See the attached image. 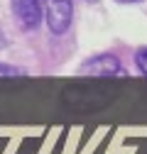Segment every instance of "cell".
I'll use <instances>...</instances> for the list:
<instances>
[{
  "label": "cell",
  "instance_id": "cell-2",
  "mask_svg": "<svg viewBox=\"0 0 147 154\" xmlns=\"http://www.w3.org/2000/svg\"><path fill=\"white\" fill-rule=\"evenodd\" d=\"M86 76H98V79H113V76H125V69L120 64L118 56L113 54H96L88 61H83V66L79 69Z\"/></svg>",
  "mask_w": 147,
  "mask_h": 154
},
{
  "label": "cell",
  "instance_id": "cell-7",
  "mask_svg": "<svg viewBox=\"0 0 147 154\" xmlns=\"http://www.w3.org/2000/svg\"><path fill=\"white\" fill-rule=\"evenodd\" d=\"M118 3H140V0H118Z\"/></svg>",
  "mask_w": 147,
  "mask_h": 154
},
{
  "label": "cell",
  "instance_id": "cell-4",
  "mask_svg": "<svg viewBox=\"0 0 147 154\" xmlns=\"http://www.w3.org/2000/svg\"><path fill=\"white\" fill-rule=\"evenodd\" d=\"M25 69H17L12 64H3L0 61V79H17V76H25Z\"/></svg>",
  "mask_w": 147,
  "mask_h": 154
},
{
  "label": "cell",
  "instance_id": "cell-6",
  "mask_svg": "<svg viewBox=\"0 0 147 154\" xmlns=\"http://www.w3.org/2000/svg\"><path fill=\"white\" fill-rule=\"evenodd\" d=\"M8 47V37L3 34V29H0V49H5Z\"/></svg>",
  "mask_w": 147,
  "mask_h": 154
},
{
  "label": "cell",
  "instance_id": "cell-8",
  "mask_svg": "<svg viewBox=\"0 0 147 154\" xmlns=\"http://www.w3.org/2000/svg\"><path fill=\"white\" fill-rule=\"evenodd\" d=\"M86 3H98V0H86Z\"/></svg>",
  "mask_w": 147,
  "mask_h": 154
},
{
  "label": "cell",
  "instance_id": "cell-3",
  "mask_svg": "<svg viewBox=\"0 0 147 154\" xmlns=\"http://www.w3.org/2000/svg\"><path fill=\"white\" fill-rule=\"evenodd\" d=\"M12 15L22 29H37L42 22L39 0H12Z\"/></svg>",
  "mask_w": 147,
  "mask_h": 154
},
{
  "label": "cell",
  "instance_id": "cell-1",
  "mask_svg": "<svg viewBox=\"0 0 147 154\" xmlns=\"http://www.w3.org/2000/svg\"><path fill=\"white\" fill-rule=\"evenodd\" d=\"M39 5H42V17L47 20L52 34H64L71 27V17H74L71 0H39Z\"/></svg>",
  "mask_w": 147,
  "mask_h": 154
},
{
  "label": "cell",
  "instance_id": "cell-5",
  "mask_svg": "<svg viewBox=\"0 0 147 154\" xmlns=\"http://www.w3.org/2000/svg\"><path fill=\"white\" fill-rule=\"evenodd\" d=\"M135 64H137L140 73H145V76H147V47H142V49H137V51H135Z\"/></svg>",
  "mask_w": 147,
  "mask_h": 154
}]
</instances>
